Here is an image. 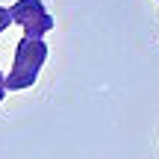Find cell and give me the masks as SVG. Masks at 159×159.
I'll list each match as a JSON object with an SVG mask.
<instances>
[{"mask_svg": "<svg viewBox=\"0 0 159 159\" xmlns=\"http://www.w3.org/2000/svg\"><path fill=\"white\" fill-rule=\"evenodd\" d=\"M47 59V44L41 39H33V35H24L15 47V62H12V71L6 77V89L9 91H21L30 89V85L39 80V71Z\"/></svg>", "mask_w": 159, "mask_h": 159, "instance_id": "1", "label": "cell"}, {"mask_svg": "<svg viewBox=\"0 0 159 159\" xmlns=\"http://www.w3.org/2000/svg\"><path fill=\"white\" fill-rule=\"evenodd\" d=\"M12 21L24 27V35H33V39H41L56 27V21L50 18L41 0H18L12 6Z\"/></svg>", "mask_w": 159, "mask_h": 159, "instance_id": "2", "label": "cell"}, {"mask_svg": "<svg viewBox=\"0 0 159 159\" xmlns=\"http://www.w3.org/2000/svg\"><path fill=\"white\" fill-rule=\"evenodd\" d=\"M9 24H15L12 21V9H6V6H0V33H3Z\"/></svg>", "mask_w": 159, "mask_h": 159, "instance_id": "3", "label": "cell"}, {"mask_svg": "<svg viewBox=\"0 0 159 159\" xmlns=\"http://www.w3.org/2000/svg\"><path fill=\"white\" fill-rule=\"evenodd\" d=\"M6 91H9V89H6V77H3V71H0V100L6 97Z\"/></svg>", "mask_w": 159, "mask_h": 159, "instance_id": "4", "label": "cell"}]
</instances>
